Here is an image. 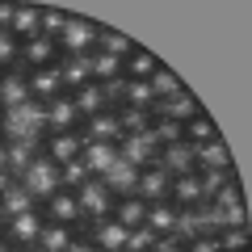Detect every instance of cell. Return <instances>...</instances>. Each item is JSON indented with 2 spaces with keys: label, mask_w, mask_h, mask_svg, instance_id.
<instances>
[{
  "label": "cell",
  "mask_w": 252,
  "mask_h": 252,
  "mask_svg": "<svg viewBox=\"0 0 252 252\" xmlns=\"http://www.w3.org/2000/svg\"><path fill=\"white\" fill-rule=\"evenodd\" d=\"M97 34H101V30L93 26V21L72 17L67 30L55 38V42H59V59H89V55L97 51Z\"/></svg>",
  "instance_id": "6da1fadb"
},
{
  "label": "cell",
  "mask_w": 252,
  "mask_h": 252,
  "mask_svg": "<svg viewBox=\"0 0 252 252\" xmlns=\"http://www.w3.org/2000/svg\"><path fill=\"white\" fill-rule=\"evenodd\" d=\"M21 185H26V193L34 198V206H38V202H46V198H55V193H59V164L46 160V156L38 152V160L26 168Z\"/></svg>",
  "instance_id": "7a4b0ae2"
},
{
  "label": "cell",
  "mask_w": 252,
  "mask_h": 252,
  "mask_svg": "<svg viewBox=\"0 0 252 252\" xmlns=\"http://www.w3.org/2000/svg\"><path fill=\"white\" fill-rule=\"evenodd\" d=\"M76 202H80V215L89 219V223H101V219L114 215V202H118V198L109 193L105 185H101L97 177H89L80 189H76Z\"/></svg>",
  "instance_id": "3957f363"
},
{
  "label": "cell",
  "mask_w": 252,
  "mask_h": 252,
  "mask_svg": "<svg viewBox=\"0 0 252 252\" xmlns=\"http://www.w3.org/2000/svg\"><path fill=\"white\" fill-rule=\"evenodd\" d=\"M42 227H46V219H42V210H26V215H13L9 223H4V235L0 240L9 244V248H30V244H38V235H42Z\"/></svg>",
  "instance_id": "277c9868"
},
{
  "label": "cell",
  "mask_w": 252,
  "mask_h": 252,
  "mask_svg": "<svg viewBox=\"0 0 252 252\" xmlns=\"http://www.w3.org/2000/svg\"><path fill=\"white\" fill-rule=\"evenodd\" d=\"M118 156H122L126 164H135V168H152V164L160 160V143L152 139V130H147V135H122L118 139Z\"/></svg>",
  "instance_id": "5b68a950"
},
{
  "label": "cell",
  "mask_w": 252,
  "mask_h": 252,
  "mask_svg": "<svg viewBox=\"0 0 252 252\" xmlns=\"http://www.w3.org/2000/svg\"><path fill=\"white\" fill-rule=\"evenodd\" d=\"M30 101V72L26 67H9L0 72V109H17Z\"/></svg>",
  "instance_id": "8992f818"
},
{
  "label": "cell",
  "mask_w": 252,
  "mask_h": 252,
  "mask_svg": "<svg viewBox=\"0 0 252 252\" xmlns=\"http://www.w3.org/2000/svg\"><path fill=\"white\" fill-rule=\"evenodd\" d=\"M55 97H63L59 63H55V67H34V72H30V101H38V105H51Z\"/></svg>",
  "instance_id": "52a82bcc"
},
{
  "label": "cell",
  "mask_w": 252,
  "mask_h": 252,
  "mask_svg": "<svg viewBox=\"0 0 252 252\" xmlns=\"http://www.w3.org/2000/svg\"><path fill=\"white\" fill-rule=\"evenodd\" d=\"M76 122H84V118H80V109H76V101L67 97V93L46 105V130H51V135H72Z\"/></svg>",
  "instance_id": "ba28073f"
},
{
  "label": "cell",
  "mask_w": 252,
  "mask_h": 252,
  "mask_svg": "<svg viewBox=\"0 0 252 252\" xmlns=\"http://www.w3.org/2000/svg\"><path fill=\"white\" fill-rule=\"evenodd\" d=\"M80 139H84V143H118V139H122V126H118V109H105V114L84 118Z\"/></svg>",
  "instance_id": "9c48e42d"
},
{
  "label": "cell",
  "mask_w": 252,
  "mask_h": 252,
  "mask_svg": "<svg viewBox=\"0 0 252 252\" xmlns=\"http://www.w3.org/2000/svg\"><path fill=\"white\" fill-rule=\"evenodd\" d=\"M42 219H46V223H67V227L84 223L80 202H76V193H67V189H59L55 198H46V202H42Z\"/></svg>",
  "instance_id": "30bf717a"
},
{
  "label": "cell",
  "mask_w": 252,
  "mask_h": 252,
  "mask_svg": "<svg viewBox=\"0 0 252 252\" xmlns=\"http://www.w3.org/2000/svg\"><path fill=\"white\" fill-rule=\"evenodd\" d=\"M21 63H26V72H34V67H55L59 63V42L55 38H30V42H21Z\"/></svg>",
  "instance_id": "8fae6325"
},
{
  "label": "cell",
  "mask_w": 252,
  "mask_h": 252,
  "mask_svg": "<svg viewBox=\"0 0 252 252\" xmlns=\"http://www.w3.org/2000/svg\"><path fill=\"white\" fill-rule=\"evenodd\" d=\"M126 227L118 219H101V223H89V240L97 244V252H126Z\"/></svg>",
  "instance_id": "7c38bea8"
},
{
  "label": "cell",
  "mask_w": 252,
  "mask_h": 252,
  "mask_svg": "<svg viewBox=\"0 0 252 252\" xmlns=\"http://www.w3.org/2000/svg\"><path fill=\"white\" fill-rule=\"evenodd\" d=\"M80 152H84V139L76 135V130H72V135H46L42 139V156L55 160L59 168H63V164H72V160H80Z\"/></svg>",
  "instance_id": "4fadbf2b"
},
{
  "label": "cell",
  "mask_w": 252,
  "mask_h": 252,
  "mask_svg": "<svg viewBox=\"0 0 252 252\" xmlns=\"http://www.w3.org/2000/svg\"><path fill=\"white\" fill-rule=\"evenodd\" d=\"M97 181L114 193V198H130V193L139 189V168H135V164H126L122 156H118V164L105 172V177H97Z\"/></svg>",
  "instance_id": "5bb4252c"
},
{
  "label": "cell",
  "mask_w": 252,
  "mask_h": 252,
  "mask_svg": "<svg viewBox=\"0 0 252 252\" xmlns=\"http://www.w3.org/2000/svg\"><path fill=\"white\" fill-rule=\"evenodd\" d=\"M168 185H172V177L160 168V164L139 168V189H135V198H143V202H168Z\"/></svg>",
  "instance_id": "9a60e30c"
},
{
  "label": "cell",
  "mask_w": 252,
  "mask_h": 252,
  "mask_svg": "<svg viewBox=\"0 0 252 252\" xmlns=\"http://www.w3.org/2000/svg\"><path fill=\"white\" fill-rule=\"evenodd\" d=\"M80 164L89 168V177H105V172L118 164V143H84Z\"/></svg>",
  "instance_id": "2e32d148"
},
{
  "label": "cell",
  "mask_w": 252,
  "mask_h": 252,
  "mask_svg": "<svg viewBox=\"0 0 252 252\" xmlns=\"http://www.w3.org/2000/svg\"><path fill=\"white\" fill-rule=\"evenodd\" d=\"M160 164L168 177H185V172H193V147L181 139V143H168V147H160Z\"/></svg>",
  "instance_id": "e0dca14e"
},
{
  "label": "cell",
  "mask_w": 252,
  "mask_h": 252,
  "mask_svg": "<svg viewBox=\"0 0 252 252\" xmlns=\"http://www.w3.org/2000/svg\"><path fill=\"white\" fill-rule=\"evenodd\" d=\"M168 202H172L177 210H193V206H202L198 172H185V177H172V185H168Z\"/></svg>",
  "instance_id": "ac0fdd59"
},
{
  "label": "cell",
  "mask_w": 252,
  "mask_h": 252,
  "mask_svg": "<svg viewBox=\"0 0 252 252\" xmlns=\"http://www.w3.org/2000/svg\"><path fill=\"white\" fill-rule=\"evenodd\" d=\"M210 168H231V152H227L223 139H210V143L193 147V172H210Z\"/></svg>",
  "instance_id": "d6986e66"
},
{
  "label": "cell",
  "mask_w": 252,
  "mask_h": 252,
  "mask_svg": "<svg viewBox=\"0 0 252 252\" xmlns=\"http://www.w3.org/2000/svg\"><path fill=\"white\" fill-rule=\"evenodd\" d=\"M193 114H202V105L189 93H177L172 101H156L152 105V118H168V122H189Z\"/></svg>",
  "instance_id": "ffe728a7"
},
{
  "label": "cell",
  "mask_w": 252,
  "mask_h": 252,
  "mask_svg": "<svg viewBox=\"0 0 252 252\" xmlns=\"http://www.w3.org/2000/svg\"><path fill=\"white\" fill-rule=\"evenodd\" d=\"M9 34L17 38V42L38 38V34H42V9H38V4H17V17H13Z\"/></svg>",
  "instance_id": "44dd1931"
},
{
  "label": "cell",
  "mask_w": 252,
  "mask_h": 252,
  "mask_svg": "<svg viewBox=\"0 0 252 252\" xmlns=\"http://www.w3.org/2000/svg\"><path fill=\"white\" fill-rule=\"evenodd\" d=\"M67 97L76 101L80 118H93V114H105V109H114V105H109V97H105V89H101V84H84V89L67 93Z\"/></svg>",
  "instance_id": "7402d4cb"
},
{
  "label": "cell",
  "mask_w": 252,
  "mask_h": 252,
  "mask_svg": "<svg viewBox=\"0 0 252 252\" xmlns=\"http://www.w3.org/2000/svg\"><path fill=\"white\" fill-rule=\"evenodd\" d=\"M177 215H181V210L172 206V202H147L143 227H152L156 235H172V231H177Z\"/></svg>",
  "instance_id": "603a6c76"
},
{
  "label": "cell",
  "mask_w": 252,
  "mask_h": 252,
  "mask_svg": "<svg viewBox=\"0 0 252 252\" xmlns=\"http://www.w3.org/2000/svg\"><path fill=\"white\" fill-rule=\"evenodd\" d=\"M109 219H118L126 231H135V227H143V219H147V202L135 198V193H130V198H118V202H114V215H109Z\"/></svg>",
  "instance_id": "cb8c5ba5"
},
{
  "label": "cell",
  "mask_w": 252,
  "mask_h": 252,
  "mask_svg": "<svg viewBox=\"0 0 252 252\" xmlns=\"http://www.w3.org/2000/svg\"><path fill=\"white\" fill-rule=\"evenodd\" d=\"M181 139H185L189 147H202V143H210V139H219V126L210 122L206 114H193L189 122H181Z\"/></svg>",
  "instance_id": "d4e9b609"
},
{
  "label": "cell",
  "mask_w": 252,
  "mask_h": 252,
  "mask_svg": "<svg viewBox=\"0 0 252 252\" xmlns=\"http://www.w3.org/2000/svg\"><path fill=\"white\" fill-rule=\"evenodd\" d=\"M38 152H42V143H30V139H21V143H9V177L21 181L26 177V168L38 160Z\"/></svg>",
  "instance_id": "484cf974"
},
{
  "label": "cell",
  "mask_w": 252,
  "mask_h": 252,
  "mask_svg": "<svg viewBox=\"0 0 252 252\" xmlns=\"http://www.w3.org/2000/svg\"><path fill=\"white\" fill-rule=\"evenodd\" d=\"M97 51L109 55V59H118V63H126L130 55H135V42H130L126 34H118V30H101L97 34Z\"/></svg>",
  "instance_id": "4316f807"
},
{
  "label": "cell",
  "mask_w": 252,
  "mask_h": 252,
  "mask_svg": "<svg viewBox=\"0 0 252 252\" xmlns=\"http://www.w3.org/2000/svg\"><path fill=\"white\" fill-rule=\"evenodd\" d=\"M122 105H130V109H147L152 114V105H156V93H152V84L147 80H126L122 76Z\"/></svg>",
  "instance_id": "83f0119b"
},
{
  "label": "cell",
  "mask_w": 252,
  "mask_h": 252,
  "mask_svg": "<svg viewBox=\"0 0 252 252\" xmlns=\"http://www.w3.org/2000/svg\"><path fill=\"white\" fill-rule=\"evenodd\" d=\"M59 76H63V93H76L84 84H93L89 59H59Z\"/></svg>",
  "instance_id": "f1b7e54d"
},
{
  "label": "cell",
  "mask_w": 252,
  "mask_h": 252,
  "mask_svg": "<svg viewBox=\"0 0 252 252\" xmlns=\"http://www.w3.org/2000/svg\"><path fill=\"white\" fill-rule=\"evenodd\" d=\"M76 240V227H67V223H46L42 227V235H38V248L42 252H67V244Z\"/></svg>",
  "instance_id": "f546056e"
},
{
  "label": "cell",
  "mask_w": 252,
  "mask_h": 252,
  "mask_svg": "<svg viewBox=\"0 0 252 252\" xmlns=\"http://www.w3.org/2000/svg\"><path fill=\"white\" fill-rule=\"evenodd\" d=\"M156 67H160V63H156V55L143 51V46H135V55L122 63V76H126V80H152Z\"/></svg>",
  "instance_id": "4dcf8cb0"
},
{
  "label": "cell",
  "mask_w": 252,
  "mask_h": 252,
  "mask_svg": "<svg viewBox=\"0 0 252 252\" xmlns=\"http://www.w3.org/2000/svg\"><path fill=\"white\" fill-rule=\"evenodd\" d=\"M26 210H34V198L26 193V185H9L4 193H0V215L4 219H13V215H26Z\"/></svg>",
  "instance_id": "1f68e13d"
},
{
  "label": "cell",
  "mask_w": 252,
  "mask_h": 252,
  "mask_svg": "<svg viewBox=\"0 0 252 252\" xmlns=\"http://www.w3.org/2000/svg\"><path fill=\"white\" fill-rule=\"evenodd\" d=\"M89 72H93V84H114V80H122V63L101 55V51H93L89 55Z\"/></svg>",
  "instance_id": "d6a6232c"
},
{
  "label": "cell",
  "mask_w": 252,
  "mask_h": 252,
  "mask_svg": "<svg viewBox=\"0 0 252 252\" xmlns=\"http://www.w3.org/2000/svg\"><path fill=\"white\" fill-rule=\"evenodd\" d=\"M235 181V168H210V172H198V189H202V206H206L210 198H215L223 185H231Z\"/></svg>",
  "instance_id": "836d02e7"
},
{
  "label": "cell",
  "mask_w": 252,
  "mask_h": 252,
  "mask_svg": "<svg viewBox=\"0 0 252 252\" xmlns=\"http://www.w3.org/2000/svg\"><path fill=\"white\" fill-rule=\"evenodd\" d=\"M118 126H122V135H147V130H152V114H147V109L118 105Z\"/></svg>",
  "instance_id": "e575fe53"
},
{
  "label": "cell",
  "mask_w": 252,
  "mask_h": 252,
  "mask_svg": "<svg viewBox=\"0 0 252 252\" xmlns=\"http://www.w3.org/2000/svg\"><path fill=\"white\" fill-rule=\"evenodd\" d=\"M147 84H152L156 101H172L177 93H185V89H181V80H177V72H168V67H156V72H152V80H147Z\"/></svg>",
  "instance_id": "d590c367"
},
{
  "label": "cell",
  "mask_w": 252,
  "mask_h": 252,
  "mask_svg": "<svg viewBox=\"0 0 252 252\" xmlns=\"http://www.w3.org/2000/svg\"><path fill=\"white\" fill-rule=\"evenodd\" d=\"M84 181H89V168H84L80 160H72V164H63V168H59V189H67V193H76Z\"/></svg>",
  "instance_id": "8d00e7d4"
},
{
  "label": "cell",
  "mask_w": 252,
  "mask_h": 252,
  "mask_svg": "<svg viewBox=\"0 0 252 252\" xmlns=\"http://www.w3.org/2000/svg\"><path fill=\"white\" fill-rule=\"evenodd\" d=\"M215 240L223 252H248V227H223Z\"/></svg>",
  "instance_id": "74e56055"
},
{
  "label": "cell",
  "mask_w": 252,
  "mask_h": 252,
  "mask_svg": "<svg viewBox=\"0 0 252 252\" xmlns=\"http://www.w3.org/2000/svg\"><path fill=\"white\" fill-rule=\"evenodd\" d=\"M152 139H156L160 147L181 143V122H168V118H152Z\"/></svg>",
  "instance_id": "f35d334b"
},
{
  "label": "cell",
  "mask_w": 252,
  "mask_h": 252,
  "mask_svg": "<svg viewBox=\"0 0 252 252\" xmlns=\"http://www.w3.org/2000/svg\"><path fill=\"white\" fill-rule=\"evenodd\" d=\"M21 63V42L9 34V30H0V67L9 72V67H17Z\"/></svg>",
  "instance_id": "ab89813d"
},
{
  "label": "cell",
  "mask_w": 252,
  "mask_h": 252,
  "mask_svg": "<svg viewBox=\"0 0 252 252\" xmlns=\"http://www.w3.org/2000/svg\"><path fill=\"white\" fill-rule=\"evenodd\" d=\"M67 13H59V9H42V38H59L63 30H67Z\"/></svg>",
  "instance_id": "60d3db41"
},
{
  "label": "cell",
  "mask_w": 252,
  "mask_h": 252,
  "mask_svg": "<svg viewBox=\"0 0 252 252\" xmlns=\"http://www.w3.org/2000/svg\"><path fill=\"white\" fill-rule=\"evenodd\" d=\"M240 181H231V185H223V189H219V193H215V198H210L206 202V206H215V210H227V206H240Z\"/></svg>",
  "instance_id": "b9f144b4"
},
{
  "label": "cell",
  "mask_w": 252,
  "mask_h": 252,
  "mask_svg": "<svg viewBox=\"0 0 252 252\" xmlns=\"http://www.w3.org/2000/svg\"><path fill=\"white\" fill-rule=\"evenodd\" d=\"M152 244H156L152 227H135V231L126 235V252H152Z\"/></svg>",
  "instance_id": "7bdbcfd3"
},
{
  "label": "cell",
  "mask_w": 252,
  "mask_h": 252,
  "mask_svg": "<svg viewBox=\"0 0 252 252\" xmlns=\"http://www.w3.org/2000/svg\"><path fill=\"white\" fill-rule=\"evenodd\" d=\"M185 252H223V248H219L215 235H193V240L185 244Z\"/></svg>",
  "instance_id": "ee69618b"
},
{
  "label": "cell",
  "mask_w": 252,
  "mask_h": 252,
  "mask_svg": "<svg viewBox=\"0 0 252 252\" xmlns=\"http://www.w3.org/2000/svg\"><path fill=\"white\" fill-rule=\"evenodd\" d=\"M152 252H185V244H181L177 235H156V244H152Z\"/></svg>",
  "instance_id": "f6af8a7d"
},
{
  "label": "cell",
  "mask_w": 252,
  "mask_h": 252,
  "mask_svg": "<svg viewBox=\"0 0 252 252\" xmlns=\"http://www.w3.org/2000/svg\"><path fill=\"white\" fill-rule=\"evenodd\" d=\"M67 252H97V244H93L89 235H76V240L67 244Z\"/></svg>",
  "instance_id": "bcb514c9"
},
{
  "label": "cell",
  "mask_w": 252,
  "mask_h": 252,
  "mask_svg": "<svg viewBox=\"0 0 252 252\" xmlns=\"http://www.w3.org/2000/svg\"><path fill=\"white\" fill-rule=\"evenodd\" d=\"M13 17H17V4H0V30H9Z\"/></svg>",
  "instance_id": "7dc6e473"
},
{
  "label": "cell",
  "mask_w": 252,
  "mask_h": 252,
  "mask_svg": "<svg viewBox=\"0 0 252 252\" xmlns=\"http://www.w3.org/2000/svg\"><path fill=\"white\" fill-rule=\"evenodd\" d=\"M0 172H9V143L0 139Z\"/></svg>",
  "instance_id": "c3c4849f"
},
{
  "label": "cell",
  "mask_w": 252,
  "mask_h": 252,
  "mask_svg": "<svg viewBox=\"0 0 252 252\" xmlns=\"http://www.w3.org/2000/svg\"><path fill=\"white\" fill-rule=\"evenodd\" d=\"M9 185H17V181H13L9 172H0V193H4V189H9Z\"/></svg>",
  "instance_id": "681fc988"
},
{
  "label": "cell",
  "mask_w": 252,
  "mask_h": 252,
  "mask_svg": "<svg viewBox=\"0 0 252 252\" xmlns=\"http://www.w3.org/2000/svg\"><path fill=\"white\" fill-rule=\"evenodd\" d=\"M13 252H42V248H38V244H30V248H13Z\"/></svg>",
  "instance_id": "f907efd6"
},
{
  "label": "cell",
  "mask_w": 252,
  "mask_h": 252,
  "mask_svg": "<svg viewBox=\"0 0 252 252\" xmlns=\"http://www.w3.org/2000/svg\"><path fill=\"white\" fill-rule=\"evenodd\" d=\"M4 223H9V219H4V215H0V235H4Z\"/></svg>",
  "instance_id": "816d5d0a"
},
{
  "label": "cell",
  "mask_w": 252,
  "mask_h": 252,
  "mask_svg": "<svg viewBox=\"0 0 252 252\" xmlns=\"http://www.w3.org/2000/svg\"><path fill=\"white\" fill-rule=\"evenodd\" d=\"M0 252H13V248H9V244H4V240H0Z\"/></svg>",
  "instance_id": "f5cc1de1"
}]
</instances>
